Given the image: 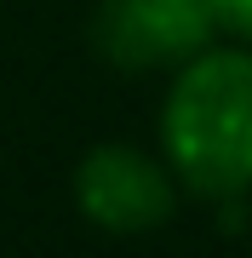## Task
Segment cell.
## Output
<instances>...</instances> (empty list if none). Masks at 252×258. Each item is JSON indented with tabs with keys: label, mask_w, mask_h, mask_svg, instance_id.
<instances>
[{
	"label": "cell",
	"mask_w": 252,
	"mask_h": 258,
	"mask_svg": "<svg viewBox=\"0 0 252 258\" xmlns=\"http://www.w3.org/2000/svg\"><path fill=\"white\" fill-rule=\"evenodd\" d=\"M172 166L201 195L252 189V52H195L160 115Z\"/></svg>",
	"instance_id": "cell-1"
},
{
	"label": "cell",
	"mask_w": 252,
	"mask_h": 258,
	"mask_svg": "<svg viewBox=\"0 0 252 258\" xmlns=\"http://www.w3.org/2000/svg\"><path fill=\"white\" fill-rule=\"evenodd\" d=\"M75 201L98 230L143 235L172 218V178L132 144H98L75 172Z\"/></svg>",
	"instance_id": "cell-2"
},
{
	"label": "cell",
	"mask_w": 252,
	"mask_h": 258,
	"mask_svg": "<svg viewBox=\"0 0 252 258\" xmlns=\"http://www.w3.org/2000/svg\"><path fill=\"white\" fill-rule=\"evenodd\" d=\"M212 6L206 0H103L98 6V52L121 69L184 63L212 40Z\"/></svg>",
	"instance_id": "cell-3"
},
{
	"label": "cell",
	"mask_w": 252,
	"mask_h": 258,
	"mask_svg": "<svg viewBox=\"0 0 252 258\" xmlns=\"http://www.w3.org/2000/svg\"><path fill=\"white\" fill-rule=\"evenodd\" d=\"M206 6H212L218 29H229V35L252 40V0H206Z\"/></svg>",
	"instance_id": "cell-4"
}]
</instances>
